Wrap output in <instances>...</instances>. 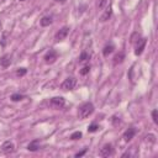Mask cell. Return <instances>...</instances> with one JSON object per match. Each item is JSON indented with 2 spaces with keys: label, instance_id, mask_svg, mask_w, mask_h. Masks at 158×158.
Listing matches in <instances>:
<instances>
[{
  "label": "cell",
  "instance_id": "83f0119b",
  "mask_svg": "<svg viewBox=\"0 0 158 158\" xmlns=\"http://www.w3.org/2000/svg\"><path fill=\"white\" fill-rule=\"evenodd\" d=\"M56 2H57V3H62V4H63V3H66V0H56Z\"/></svg>",
  "mask_w": 158,
  "mask_h": 158
},
{
  "label": "cell",
  "instance_id": "cb8c5ba5",
  "mask_svg": "<svg viewBox=\"0 0 158 158\" xmlns=\"http://www.w3.org/2000/svg\"><path fill=\"white\" fill-rule=\"evenodd\" d=\"M26 73H27V69H26V68H19V69L16 71V75H19V77H24Z\"/></svg>",
  "mask_w": 158,
  "mask_h": 158
},
{
  "label": "cell",
  "instance_id": "4fadbf2b",
  "mask_svg": "<svg viewBox=\"0 0 158 158\" xmlns=\"http://www.w3.org/2000/svg\"><path fill=\"white\" fill-rule=\"evenodd\" d=\"M114 50H115V46H114L113 43L106 44V46L104 47V50H103V54H104V57H107L109 54H111V53L114 52Z\"/></svg>",
  "mask_w": 158,
  "mask_h": 158
},
{
  "label": "cell",
  "instance_id": "44dd1931",
  "mask_svg": "<svg viewBox=\"0 0 158 158\" xmlns=\"http://www.w3.org/2000/svg\"><path fill=\"white\" fill-rule=\"evenodd\" d=\"M90 72V66H84L81 71H79V73H81V75H87L88 73Z\"/></svg>",
  "mask_w": 158,
  "mask_h": 158
},
{
  "label": "cell",
  "instance_id": "d6986e66",
  "mask_svg": "<svg viewBox=\"0 0 158 158\" xmlns=\"http://www.w3.org/2000/svg\"><path fill=\"white\" fill-rule=\"evenodd\" d=\"M99 129H100V126H99V125L91 123V125L89 126V127H88V131H89V132H97V131H98Z\"/></svg>",
  "mask_w": 158,
  "mask_h": 158
},
{
  "label": "cell",
  "instance_id": "2e32d148",
  "mask_svg": "<svg viewBox=\"0 0 158 158\" xmlns=\"http://www.w3.org/2000/svg\"><path fill=\"white\" fill-rule=\"evenodd\" d=\"M90 61V54L89 53H87V52H83L82 54H81V57H79V63L81 64H84V63H88Z\"/></svg>",
  "mask_w": 158,
  "mask_h": 158
},
{
  "label": "cell",
  "instance_id": "7a4b0ae2",
  "mask_svg": "<svg viewBox=\"0 0 158 158\" xmlns=\"http://www.w3.org/2000/svg\"><path fill=\"white\" fill-rule=\"evenodd\" d=\"M69 27L68 26H63L61 30H58L57 32H56V35H54V41L56 42H59V41H63L67 36H68V34H69Z\"/></svg>",
  "mask_w": 158,
  "mask_h": 158
},
{
  "label": "cell",
  "instance_id": "ac0fdd59",
  "mask_svg": "<svg viewBox=\"0 0 158 158\" xmlns=\"http://www.w3.org/2000/svg\"><path fill=\"white\" fill-rule=\"evenodd\" d=\"M25 97L24 95H21V94H12V95L10 97V99L12 100V101H20V100H22Z\"/></svg>",
  "mask_w": 158,
  "mask_h": 158
},
{
  "label": "cell",
  "instance_id": "4316f807",
  "mask_svg": "<svg viewBox=\"0 0 158 158\" xmlns=\"http://www.w3.org/2000/svg\"><path fill=\"white\" fill-rule=\"evenodd\" d=\"M120 122H121V120H120V119L117 120V117L115 116V117H114V120H113V123H114V125H117V123H120Z\"/></svg>",
  "mask_w": 158,
  "mask_h": 158
},
{
  "label": "cell",
  "instance_id": "7c38bea8",
  "mask_svg": "<svg viewBox=\"0 0 158 158\" xmlns=\"http://www.w3.org/2000/svg\"><path fill=\"white\" fill-rule=\"evenodd\" d=\"M11 64V56L10 54H4L2 58H0V66L6 68Z\"/></svg>",
  "mask_w": 158,
  "mask_h": 158
},
{
  "label": "cell",
  "instance_id": "603a6c76",
  "mask_svg": "<svg viewBox=\"0 0 158 158\" xmlns=\"http://www.w3.org/2000/svg\"><path fill=\"white\" fill-rule=\"evenodd\" d=\"M81 137H82V132L81 131H77V132L71 135V140H79Z\"/></svg>",
  "mask_w": 158,
  "mask_h": 158
},
{
  "label": "cell",
  "instance_id": "f1b7e54d",
  "mask_svg": "<svg viewBox=\"0 0 158 158\" xmlns=\"http://www.w3.org/2000/svg\"><path fill=\"white\" fill-rule=\"evenodd\" d=\"M20 2H25V0H20Z\"/></svg>",
  "mask_w": 158,
  "mask_h": 158
},
{
  "label": "cell",
  "instance_id": "6da1fadb",
  "mask_svg": "<svg viewBox=\"0 0 158 158\" xmlns=\"http://www.w3.org/2000/svg\"><path fill=\"white\" fill-rule=\"evenodd\" d=\"M93 113H94V105L88 101V103L82 104L81 107L78 109V117L82 119V120H84V119L89 117Z\"/></svg>",
  "mask_w": 158,
  "mask_h": 158
},
{
  "label": "cell",
  "instance_id": "277c9868",
  "mask_svg": "<svg viewBox=\"0 0 158 158\" xmlns=\"http://www.w3.org/2000/svg\"><path fill=\"white\" fill-rule=\"evenodd\" d=\"M57 58H58V53L54 50H50L48 52L44 54L43 59H44V62L47 63V64H52V63H54L57 61Z\"/></svg>",
  "mask_w": 158,
  "mask_h": 158
},
{
  "label": "cell",
  "instance_id": "484cf974",
  "mask_svg": "<svg viewBox=\"0 0 158 158\" xmlns=\"http://www.w3.org/2000/svg\"><path fill=\"white\" fill-rule=\"evenodd\" d=\"M85 152H87V148H84V150H83L82 152H79V153H77V154H75V157H82V156H83V154H84Z\"/></svg>",
  "mask_w": 158,
  "mask_h": 158
},
{
  "label": "cell",
  "instance_id": "8992f818",
  "mask_svg": "<svg viewBox=\"0 0 158 158\" xmlns=\"http://www.w3.org/2000/svg\"><path fill=\"white\" fill-rule=\"evenodd\" d=\"M15 151V145L12 143L11 141H6L2 145V152L5 154H10Z\"/></svg>",
  "mask_w": 158,
  "mask_h": 158
},
{
  "label": "cell",
  "instance_id": "8fae6325",
  "mask_svg": "<svg viewBox=\"0 0 158 158\" xmlns=\"http://www.w3.org/2000/svg\"><path fill=\"white\" fill-rule=\"evenodd\" d=\"M137 156H138V150L136 147H131V148H129L127 151H126L121 157L122 158H126V157L131 158V157H137Z\"/></svg>",
  "mask_w": 158,
  "mask_h": 158
},
{
  "label": "cell",
  "instance_id": "9a60e30c",
  "mask_svg": "<svg viewBox=\"0 0 158 158\" xmlns=\"http://www.w3.org/2000/svg\"><path fill=\"white\" fill-rule=\"evenodd\" d=\"M52 16H43L41 20H40V25L42 27H47V26H50L52 24Z\"/></svg>",
  "mask_w": 158,
  "mask_h": 158
},
{
  "label": "cell",
  "instance_id": "5b68a950",
  "mask_svg": "<svg viewBox=\"0 0 158 158\" xmlns=\"http://www.w3.org/2000/svg\"><path fill=\"white\" fill-rule=\"evenodd\" d=\"M51 106L54 107V109H62L63 106L66 105V100L64 98H62V97H56V98H52L51 101H50Z\"/></svg>",
  "mask_w": 158,
  "mask_h": 158
},
{
  "label": "cell",
  "instance_id": "9c48e42d",
  "mask_svg": "<svg viewBox=\"0 0 158 158\" xmlns=\"http://www.w3.org/2000/svg\"><path fill=\"white\" fill-rule=\"evenodd\" d=\"M111 15H113V8H111V5H107V6L105 8L103 15L100 16V21H103V22L107 21L110 18H111Z\"/></svg>",
  "mask_w": 158,
  "mask_h": 158
},
{
  "label": "cell",
  "instance_id": "3957f363",
  "mask_svg": "<svg viewBox=\"0 0 158 158\" xmlns=\"http://www.w3.org/2000/svg\"><path fill=\"white\" fill-rule=\"evenodd\" d=\"M75 85H77V79L74 77H69V78L64 79V82L62 83L61 88L63 90H72L75 88Z\"/></svg>",
  "mask_w": 158,
  "mask_h": 158
},
{
  "label": "cell",
  "instance_id": "ba28073f",
  "mask_svg": "<svg viewBox=\"0 0 158 158\" xmlns=\"http://www.w3.org/2000/svg\"><path fill=\"white\" fill-rule=\"evenodd\" d=\"M99 154H100L101 157H110V156H113V154H114V148H113V146L110 145V143H106V145L100 150Z\"/></svg>",
  "mask_w": 158,
  "mask_h": 158
},
{
  "label": "cell",
  "instance_id": "7402d4cb",
  "mask_svg": "<svg viewBox=\"0 0 158 158\" xmlns=\"http://www.w3.org/2000/svg\"><path fill=\"white\" fill-rule=\"evenodd\" d=\"M146 141L148 142V143H154V142H156V136L154 135H152V133H150V135H147L146 136Z\"/></svg>",
  "mask_w": 158,
  "mask_h": 158
},
{
  "label": "cell",
  "instance_id": "d4e9b609",
  "mask_svg": "<svg viewBox=\"0 0 158 158\" xmlns=\"http://www.w3.org/2000/svg\"><path fill=\"white\" fill-rule=\"evenodd\" d=\"M152 119H153V122H154V123L158 122V120H157V110H156V109L152 110Z\"/></svg>",
  "mask_w": 158,
  "mask_h": 158
},
{
  "label": "cell",
  "instance_id": "52a82bcc",
  "mask_svg": "<svg viewBox=\"0 0 158 158\" xmlns=\"http://www.w3.org/2000/svg\"><path fill=\"white\" fill-rule=\"evenodd\" d=\"M146 43H147V40H146V38H140V40L137 41L136 50H135V54H136V56L142 54V52H143L145 47H146Z\"/></svg>",
  "mask_w": 158,
  "mask_h": 158
},
{
  "label": "cell",
  "instance_id": "30bf717a",
  "mask_svg": "<svg viewBox=\"0 0 158 158\" xmlns=\"http://www.w3.org/2000/svg\"><path fill=\"white\" fill-rule=\"evenodd\" d=\"M135 135H136V129H135V127H130L129 130L125 131L122 138H123L125 142H129V141H131V140L135 137Z\"/></svg>",
  "mask_w": 158,
  "mask_h": 158
},
{
  "label": "cell",
  "instance_id": "5bb4252c",
  "mask_svg": "<svg viewBox=\"0 0 158 158\" xmlns=\"http://www.w3.org/2000/svg\"><path fill=\"white\" fill-rule=\"evenodd\" d=\"M123 59H125V53H123V52H119V53L114 57V61H113L114 66H117V64H120V63H122Z\"/></svg>",
  "mask_w": 158,
  "mask_h": 158
},
{
  "label": "cell",
  "instance_id": "e0dca14e",
  "mask_svg": "<svg viewBox=\"0 0 158 158\" xmlns=\"http://www.w3.org/2000/svg\"><path fill=\"white\" fill-rule=\"evenodd\" d=\"M37 143H38V141H34V142H31V143L27 146V150L28 151H31V152H35V151H37L40 147L37 146Z\"/></svg>",
  "mask_w": 158,
  "mask_h": 158
},
{
  "label": "cell",
  "instance_id": "ffe728a7",
  "mask_svg": "<svg viewBox=\"0 0 158 158\" xmlns=\"http://www.w3.org/2000/svg\"><path fill=\"white\" fill-rule=\"evenodd\" d=\"M107 6V0H99L98 2V9L101 10V9H105Z\"/></svg>",
  "mask_w": 158,
  "mask_h": 158
}]
</instances>
